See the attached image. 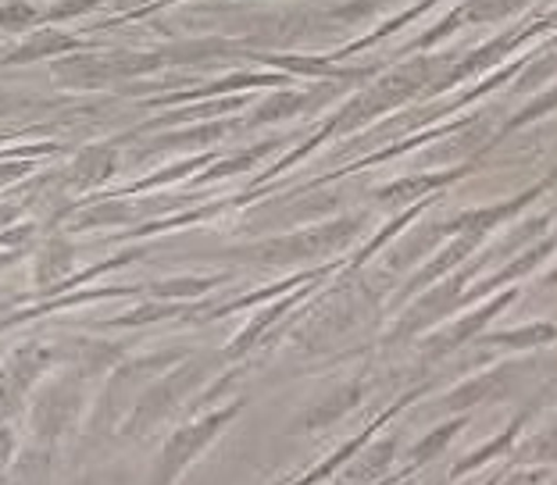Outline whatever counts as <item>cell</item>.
<instances>
[{"label": "cell", "instance_id": "cell-1", "mask_svg": "<svg viewBox=\"0 0 557 485\" xmlns=\"http://www.w3.org/2000/svg\"><path fill=\"white\" fill-rule=\"evenodd\" d=\"M208 378V364L197 361V357H189V361L169 368V372H161L154 382H150L147 389L136 393V400L129 407V414L122 421V436H147V432H154L158 425L169 414H175L183 407V400L194 393L200 382Z\"/></svg>", "mask_w": 557, "mask_h": 485}, {"label": "cell", "instance_id": "cell-2", "mask_svg": "<svg viewBox=\"0 0 557 485\" xmlns=\"http://www.w3.org/2000/svg\"><path fill=\"white\" fill-rule=\"evenodd\" d=\"M161 65V54H129V50H75L50 61V79L65 89H104L129 75H144Z\"/></svg>", "mask_w": 557, "mask_h": 485}, {"label": "cell", "instance_id": "cell-3", "mask_svg": "<svg viewBox=\"0 0 557 485\" xmlns=\"http://www.w3.org/2000/svg\"><path fill=\"white\" fill-rule=\"evenodd\" d=\"M358 228H361L358 219H339V222H329V225L304 228V233L275 236V239L255 242V247L233 250V258L250 261V264H264V268H275V264H300V261H319V258H329L333 250L347 247V242H350L354 236H358Z\"/></svg>", "mask_w": 557, "mask_h": 485}, {"label": "cell", "instance_id": "cell-4", "mask_svg": "<svg viewBox=\"0 0 557 485\" xmlns=\"http://www.w3.org/2000/svg\"><path fill=\"white\" fill-rule=\"evenodd\" d=\"M244 407H247V400H230L225 407H219V411H208L205 418L186 421L183 428H175L161 446L154 475H150V485H175V482H180L189 471V464H194L197 457L205 453L208 446L219 439L239 414H244Z\"/></svg>", "mask_w": 557, "mask_h": 485}, {"label": "cell", "instance_id": "cell-5", "mask_svg": "<svg viewBox=\"0 0 557 485\" xmlns=\"http://www.w3.org/2000/svg\"><path fill=\"white\" fill-rule=\"evenodd\" d=\"M354 289L358 286H339L333 297L322 300V308L308 318V325L297 328V343L304 350H314V353L333 350L347 332H354L361 325L369 300H361Z\"/></svg>", "mask_w": 557, "mask_h": 485}, {"label": "cell", "instance_id": "cell-6", "mask_svg": "<svg viewBox=\"0 0 557 485\" xmlns=\"http://www.w3.org/2000/svg\"><path fill=\"white\" fill-rule=\"evenodd\" d=\"M83 414V382L79 378H58L36 393L29 425L40 443H54L65 432L75 428V421Z\"/></svg>", "mask_w": 557, "mask_h": 485}, {"label": "cell", "instance_id": "cell-7", "mask_svg": "<svg viewBox=\"0 0 557 485\" xmlns=\"http://www.w3.org/2000/svg\"><path fill=\"white\" fill-rule=\"evenodd\" d=\"M522 368L518 364H500V368H490V372H479L472 378H465L461 386H454L450 393H443L436 400V411L440 414H472L479 407H493L500 400H508L515 393V382Z\"/></svg>", "mask_w": 557, "mask_h": 485}, {"label": "cell", "instance_id": "cell-8", "mask_svg": "<svg viewBox=\"0 0 557 485\" xmlns=\"http://www.w3.org/2000/svg\"><path fill=\"white\" fill-rule=\"evenodd\" d=\"M54 364V350L44 343H25L15 353L8 357L4 372H0V425L22 407V400L29 397V389L47 375V368Z\"/></svg>", "mask_w": 557, "mask_h": 485}, {"label": "cell", "instance_id": "cell-9", "mask_svg": "<svg viewBox=\"0 0 557 485\" xmlns=\"http://www.w3.org/2000/svg\"><path fill=\"white\" fill-rule=\"evenodd\" d=\"M397 457H400L397 432L375 436L369 446H361V450L350 457V464L336 475V485H379V482L394 478Z\"/></svg>", "mask_w": 557, "mask_h": 485}, {"label": "cell", "instance_id": "cell-10", "mask_svg": "<svg viewBox=\"0 0 557 485\" xmlns=\"http://www.w3.org/2000/svg\"><path fill=\"white\" fill-rule=\"evenodd\" d=\"M75 50H86V40H79L75 33L58 29V25H36L33 33H25V40L18 47H11L0 65L8 69H22V65H36V61H54L75 54Z\"/></svg>", "mask_w": 557, "mask_h": 485}, {"label": "cell", "instance_id": "cell-11", "mask_svg": "<svg viewBox=\"0 0 557 485\" xmlns=\"http://www.w3.org/2000/svg\"><path fill=\"white\" fill-rule=\"evenodd\" d=\"M364 400V386L361 382H344V386H336L333 393H325L319 403H311L308 411H304L297 421H294V436H304V432H329L333 425H339L350 411H358V403Z\"/></svg>", "mask_w": 557, "mask_h": 485}, {"label": "cell", "instance_id": "cell-12", "mask_svg": "<svg viewBox=\"0 0 557 485\" xmlns=\"http://www.w3.org/2000/svg\"><path fill=\"white\" fill-rule=\"evenodd\" d=\"M529 418H533L529 411L515 414V421H511L508 428H500L497 436H493L490 443L475 446L472 453H465L461 461H454V468L447 471V478H450V482H461V478H468V475H475V471H483L486 464H493V461H497V457H504V461H508V457L515 453V446L525 439Z\"/></svg>", "mask_w": 557, "mask_h": 485}, {"label": "cell", "instance_id": "cell-13", "mask_svg": "<svg viewBox=\"0 0 557 485\" xmlns=\"http://www.w3.org/2000/svg\"><path fill=\"white\" fill-rule=\"evenodd\" d=\"M515 300H518V289H504L500 297L486 300L479 311L458 318V322H454V328H447L443 336H436L433 343H429V357H443V353H450V350L465 347L468 339H475L479 332H483V328L493 322V318H497V314H500L504 308H508V303H515Z\"/></svg>", "mask_w": 557, "mask_h": 485}, {"label": "cell", "instance_id": "cell-14", "mask_svg": "<svg viewBox=\"0 0 557 485\" xmlns=\"http://www.w3.org/2000/svg\"><path fill=\"white\" fill-rule=\"evenodd\" d=\"M119 169V147L111 144H94V147H83L75 161L69 164L65 172V186H72L75 194H86V189H97L104 186L111 175Z\"/></svg>", "mask_w": 557, "mask_h": 485}, {"label": "cell", "instance_id": "cell-15", "mask_svg": "<svg viewBox=\"0 0 557 485\" xmlns=\"http://www.w3.org/2000/svg\"><path fill=\"white\" fill-rule=\"evenodd\" d=\"M465 425H468V414L443 418L433 432H425V436L418 439L414 446H408V453H404V468H408V471H425L443 450H447V446H450L454 439H458V432H461Z\"/></svg>", "mask_w": 557, "mask_h": 485}, {"label": "cell", "instance_id": "cell-16", "mask_svg": "<svg viewBox=\"0 0 557 485\" xmlns=\"http://www.w3.org/2000/svg\"><path fill=\"white\" fill-rule=\"evenodd\" d=\"M50 443H33L8 468L4 485H50Z\"/></svg>", "mask_w": 557, "mask_h": 485}, {"label": "cell", "instance_id": "cell-17", "mask_svg": "<svg viewBox=\"0 0 557 485\" xmlns=\"http://www.w3.org/2000/svg\"><path fill=\"white\" fill-rule=\"evenodd\" d=\"M72 268V247L65 239H50L44 242L40 258H36V286H40V293H54L61 283H65Z\"/></svg>", "mask_w": 557, "mask_h": 485}, {"label": "cell", "instance_id": "cell-18", "mask_svg": "<svg viewBox=\"0 0 557 485\" xmlns=\"http://www.w3.org/2000/svg\"><path fill=\"white\" fill-rule=\"evenodd\" d=\"M508 464H557V421L543 432H533L515 446V453L508 457Z\"/></svg>", "mask_w": 557, "mask_h": 485}, {"label": "cell", "instance_id": "cell-19", "mask_svg": "<svg viewBox=\"0 0 557 485\" xmlns=\"http://www.w3.org/2000/svg\"><path fill=\"white\" fill-rule=\"evenodd\" d=\"M450 178H458V175H408V178H397V183L379 189V200H383V203H418L425 194H433L436 186L450 183Z\"/></svg>", "mask_w": 557, "mask_h": 485}, {"label": "cell", "instance_id": "cell-20", "mask_svg": "<svg viewBox=\"0 0 557 485\" xmlns=\"http://www.w3.org/2000/svg\"><path fill=\"white\" fill-rule=\"evenodd\" d=\"M554 339H557L554 322H533L511 332H493L486 343H493V347H511V350H533V347H547Z\"/></svg>", "mask_w": 557, "mask_h": 485}, {"label": "cell", "instance_id": "cell-21", "mask_svg": "<svg viewBox=\"0 0 557 485\" xmlns=\"http://www.w3.org/2000/svg\"><path fill=\"white\" fill-rule=\"evenodd\" d=\"M69 222H72V228L122 225V222H133V208L129 203H119V200H100V203H90V208H79Z\"/></svg>", "mask_w": 557, "mask_h": 485}, {"label": "cell", "instance_id": "cell-22", "mask_svg": "<svg viewBox=\"0 0 557 485\" xmlns=\"http://www.w3.org/2000/svg\"><path fill=\"white\" fill-rule=\"evenodd\" d=\"M47 18L29 0H0V33H33Z\"/></svg>", "mask_w": 557, "mask_h": 485}, {"label": "cell", "instance_id": "cell-23", "mask_svg": "<svg viewBox=\"0 0 557 485\" xmlns=\"http://www.w3.org/2000/svg\"><path fill=\"white\" fill-rule=\"evenodd\" d=\"M222 275H208V278H169V283H154L150 286V297L158 300H186V297H200L211 286H219Z\"/></svg>", "mask_w": 557, "mask_h": 485}, {"label": "cell", "instance_id": "cell-24", "mask_svg": "<svg viewBox=\"0 0 557 485\" xmlns=\"http://www.w3.org/2000/svg\"><path fill=\"white\" fill-rule=\"evenodd\" d=\"M115 0H58V4L47 8V22H69V18H83L97 8H111Z\"/></svg>", "mask_w": 557, "mask_h": 485}, {"label": "cell", "instance_id": "cell-25", "mask_svg": "<svg viewBox=\"0 0 557 485\" xmlns=\"http://www.w3.org/2000/svg\"><path fill=\"white\" fill-rule=\"evenodd\" d=\"M547 464H508L497 485H547L550 482Z\"/></svg>", "mask_w": 557, "mask_h": 485}, {"label": "cell", "instance_id": "cell-26", "mask_svg": "<svg viewBox=\"0 0 557 485\" xmlns=\"http://www.w3.org/2000/svg\"><path fill=\"white\" fill-rule=\"evenodd\" d=\"M222 136H225V125H200V129H189V133L161 136V147H208Z\"/></svg>", "mask_w": 557, "mask_h": 485}, {"label": "cell", "instance_id": "cell-27", "mask_svg": "<svg viewBox=\"0 0 557 485\" xmlns=\"http://www.w3.org/2000/svg\"><path fill=\"white\" fill-rule=\"evenodd\" d=\"M36 161L40 158H15L11 150H0V189L22 183L25 175L36 172Z\"/></svg>", "mask_w": 557, "mask_h": 485}, {"label": "cell", "instance_id": "cell-28", "mask_svg": "<svg viewBox=\"0 0 557 485\" xmlns=\"http://www.w3.org/2000/svg\"><path fill=\"white\" fill-rule=\"evenodd\" d=\"M304 104L300 97H294V94H275V97H269L264 104L258 108V114H255V122H275V119H289L297 108Z\"/></svg>", "mask_w": 557, "mask_h": 485}, {"label": "cell", "instance_id": "cell-29", "mask_svg": "<svg viewBox=\"0 0 557 485\" xmlns=\"http://www.w3.org/2000/svg\"><path fill=\"white\" fill-rule=\"evenodd\" d=\"M15 457H18V439H15V432H11V425L4 421V425H0V478L8 475V468L15 464Z\"/></svg>", "mask_w": 557, "mask_h": 485}, {"label": "cell", "instance_id": "cell-30", "mask_svg": "<svg viewBox=\"0 0 557 485\" xmlns=\"http://www.w3.org/2000/svg\"><path fill=\"white\" fill-rule=\"evenodd\" d=\"M255 161H258V154H239V158H230V161H222V164H214V169H208V172H205V178H222V175L247 172Z\"/></svg>", "mask_w": 557, "mask_h": 485}, {"label": "cell", "instance_id": "cell-31", "mask_svg": "<svg viewBox=\"0 0 557 485\" xmlns=\"http://www.w3.org/2000/svg\"><path fill=\"white\" fill-rule=\"evenodd\" d=\"M518 4H522V0H475V15L493 18V15H504V11H511Z\"/></svg>", "mask_w": 557, "mask_h": 485}, {"label": "cell", "instance_id": "cell-32", "mask_svg": "<svg viewBox=\"0 0 557 485\" xmlns=\"http://www.w3.org/2000/svg\"><path fill=\"white\" fill-rule=\"evenodd\" d=\"M394 485H436V482H425V478H418V475H400Z\"/></svg>", "mask_w": 557, "mask_h": 485}, {"label": "cell", "instance_id": "cell-33", "mask_svg": "<svg viewBox=\"0 0 557 485\" xmlns=\"http://www.w3.org/2000/svg\"><path fill=\"white\" fill-rule=\"evenodd\" d=\"M547 283H550V286H557V268H554V272L547 275Z\"/></svg>", "mask_w": 557, "mask_h": 485}, {"label": "cell", "instance_id": "cell-34", "mask_svg": "<svg viewBox=\"0 0 557 485\" xmlns=\"http://www.w3.org/2000/svg\"><path fill=\"white\" fill-rule=\"evenodd\" d=\"M4 139H8V133H0V144H4Z\"/></svg>", "mask_w": 557, "mask_h": 485}]
</instances>
